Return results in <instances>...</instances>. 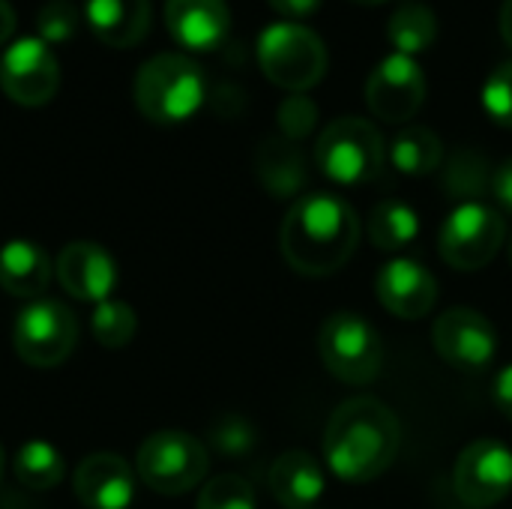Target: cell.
<instances>
[{
	"label": "cell",
	"mask_w": 512,
	"mask_h": 509,
	"mask_svg": "<svg viewBox=\"0 0 512 509\" xmlns=\"http://www.w3.org/2000/svg\"><path fill=\"white\" fill-rule=\"evenodd\" d=\"M507 255H510V264H512V234H510V240H507Z\"/></svg>",
	"instance_id": "40"
},
{
	"label": "cell",
	"mask_w": 512,
	"mask_h": 509,
	"mask_svg": "<svg viewBox=\"0 0 512 509\" xmlns=\"http://www.w3.org/2000/svg\"><path fill=\"white\" fill-rule=\"evenodd\" d=\"M351 3H360V6H381V3H387V0H351Z\"/></svg>",
	"instance_id": "38"
},
{
	"label": "cell",
	"mask_w": 512,
	"mask_h": 509,
	"mask_svg": "<svg viewBox=\"0 0 512 509\" xmlns=\"http://www.w3.org/2000/svg\"><path fill=\"white\" fill-rule=\"evenodd\" d=\"M195 509H255V489L240 474H219L204 483Z\"/></svg>",
	"instance_id": "28"
},
{
	"label": "cell",
	"mask_w": 512,
	"mask_h": 509,
	"mask_svg": "<svg viewBox=\"0 0 512 509\" xmlns=\"http://www.w3.org/2000/svg\"><path fill=\"white\" fill-rule=\"evenodd\" d=\"M255 444H258L255 426L237 414H225L210 426V447L225 459H243L255 450Z\"/></svg>",
	"instance_id": "29"
},
{
	"label": "cell",
	"mask_w": 512,
	"mask_h": 509,
	"mask_svg": "<svg viewBox=\"0 0 512 509\" xmlns=\"http://www.w3.org/2000/svg\"><path fill=\"white\" fill-rule=\"evenodd\" d=\"M504 243H507L504 213L483 201L459 204L444 219L438 234V252L453 270H483L486 264L495 261Z\"/></svg>",
	"instance_id": "8"
},
{
	"label": "cell",
	"mask_w": 512,
	"mask_h": 509,
	"mask_svg": "<svg viewBox=\"0 0 512 509\" xmlns=\"http://www.w3.org/2000/svg\"><path fill=\"white\" fill-rule=\"evenodd\" d=\"M426 102V75L408 54H387L366 78V105L384 123H408Z\"/></svg>",
	"instance_id": "13"
},
{
	"label": "cell",
	"mask_w": 512,
	"mask_h": 509,
	"mask_svg": "<svg viewBox=\"0 0 512 509\" xmlns=\"http://www.w3.org/2000/svg\"><path fill=\"white\" fill-rule=\"evenodd\" d=\"M279 15H285V18H291V21H300V18H309V15H315L318 12V6L324 3V0H267Z\"/></svg>",
	"instance_id": "34"
},
{
	"label": "cell",
	"mask_w": 512,
	"mask_h": 509,
	"mask_svg": "<svg viewBox=\"0 0 512 509\" xmlns=\"http://www.w3.org/2000/svg\"><path fill=\"white\" fill-rule=\"evenodd\" d=\"M72 489L87 509H126L135 498V471L117 453H93L78 462Z\"/></svg>",
	"instance_id": "16"
},
{
	"label": "cell",
	"mask_w": 512,
	"mask_h": 509,
	"mask_svg": "<svg viewBox=\"0 0 512 509\" xmlns=\"http://www.w3.org/2000/svg\"><path fill=\"white\" fill-rule=\"evenodd\" d=\"M135 471L150 492L177 498L204 483L210 471V453L195 435L165 429L144 438L138 447Z\"/></svg>",
	"instance_id": "5"
},
{
	"label": "cell",
	"mask_w": 512,
	"mask_h": 509,
	"mask_svg": "<svg viewBox=\"0 0 512 509\" xmlns=\"http://www.w3.org/2000/svg\"><path fill=\"white\" fill-rule=\"evenodd\" d=\"M375 294L381 306L402 318V321H417L429 315L438 303V282L435 276L414 258H393L390 264L381 267Z\"/></svg>",
	"instance_id": "15"
},
{
	"label": "cell",
	"mask_w": 512,
	"mask_h": 509,
	"mask_svg": "<svg viewBox=\"0 0 512 509\" xmlns=\"http://www.w3.org/2000/svg\"><path fill=\"white\" fill-rule=\"evenodd\" d=\"M57 282L60 288L81 300V303H105L111 300V291L117 285V264L114 258L90 240H75L60 249L57 255Z\"/></svg>",
	"instance_id": "14"
},
{
	"label": "cell",
	"mask_w": 512,
	"mask_h": 509,
	"mask_svg": "<svg viewBox=\"0 0 512 509\" xmlns=\"http://www.w3.org/2000/svg\"><path fill=\"white\" fill-rule=\"evenodd\" d=\"M3 468H6V456H3V447H0V480H3Z\"/></svg>",
	"instance_id": "39"
},
{
	"label": "cell",
	"mask_w": 512,
	"mask_h": 509,
	"mask_svg": "<svg viewBox=\"0 0 512 509\" xmlns=\"http://www.w3.org/2000/svg\"><path fill=\"white\" fill-rule=\"evenodd\" d=\"M36 30L45 45H60L75 39L78 33V12L69 0H48L36 15Z\"/></svg>",
	"instance_id": "31"
},
{
	"label": "cell",
	"mask_w": 512,
	"mask_h": 509,
	"mask_svg": "<svg viewBox=\"0 0 512 509\" xmlns=\"http://www.w3.org/2000/svg\"><path fill=\"white\" fill-rule=\"evenodd\" d=\"M12 30H15V9L6 0H0V45L9 42Z\"/></svg>",
	"instance_id": "36"
},
{
	"label": "cell",
	"mask_w": 512,
	"mask_h": 509,
	"mask_svg": "<svg viewBox=\"0 0 512 509\" xmlns=\"http://www.w3.org/2000/svg\"><path fill=\"white\" fill-rule=\"evenodd\" d=\"M258 63L276 87L306 93L327 75V45L312 27L279 21L258 36Z\"/></svg>",
	"instance_id": "4"
},
{
	"label": "cell",
	"mask_w": 512,
	"mask_h": 509,
	"mask_svg": "<svg viewBox=\"0 0 512 509\" xmlns=\"http://www.w3.org/2000/svg\"><path fill=\"white\" fill-rule=\"evenodd\" d=\"M279 132L282 138L300 144L303 138H309L318 126V105L306 96V93H291L282 105H279Z\"/></svg>",
	"instance_id": "30"
},
{
	"label": "cell",
	"mask_w": 512,
	"mask_h": 509,
	"mask_svg": "<svg viewBox=\"0 0 512 509\" xmlns=\"http://www.w3.org/2000/svg\"><path fill=\"white\" fill-rule=\"evenodd\" d=\"M417 234H420V216L411 204L399 198L381 201L369 216V240L381 252L405 249L408 243H414Z\"/></svg>",
	"instance_id": "24"
},
{
	"label": "cell",
	"mask_w": 512,
	"mask_h": 509,
	"mask_svg": "<svg viewBox=\"0 0 512 509\" xmlns=\"http://www.w3.org/2000/svg\"><path fill=\"white\" fill-rule=\"evenodd\" d=\"M495 408L512 423V366L501 369V375L495 378V390H492Z\"/></svg>",
	"instance_id": "35"
},
{
	"label": "cell",
	"mask_w": 512,
	"mask_h": 509,
	"mask_svg": "<svg viewBox=\"0 0 512 509\" xmlns=\"http://www.w3.org/2000/svg\"><path fill=\"white\" fill-rule=\"evenodd\" d=\"M492 165L489 159L474 150V147H462L453 153V159L447 162L444 171V189L450 192V198L465 201H477L480 195H486L492 189Z\"/></svg>",
	"instance_id": "26"
},
{
	"label": "cell",
	"mask_w": 512,
	"mask_h": 509,
	"mask_svg": "<svg viewBox=\"0 0 512 509\" xmlns=\"http://www.w3.org/2000/svg\"><path fill=\"white\" fill-rule=\"evenodd\" d=\"M456 498L471 509H489L512 492V450L504 441L480 438L465 447L453 468Z\"/></svg>",
	"instance_id": "10"
},
{
	"label": "cell",
	"mask_w": 512,
	"mask_h": 509,
	"mask_svg": "<svg viewBox=\"0 0 512 509\" xmlns=\"http://www.w3.org/2000/svg\"><path fill=\"white\" fill-rule=\"evenodd\" d=\"M15 480L30 492H51L66 477V462L48 441H27L12 459Z\"/></svg>",
	"instance_id": "23"
},
{
	"label": "cell",
	"mask_w": 512,
	"mask_h": 509,
	"mask_svg": "<svg viewBox=\"0 0 512 509\" xmlns=\"http://www.w3.org/2000/svg\"><path fill=\"white\" fill-rule=\"evenodd\" d=\"M84 15L102 45L135 48L150 33V0H87Z\"/></svg>",
	"instance_id": "18"
},
{
	"label": "cell",
	"mask_w": 512,
	"mask_h": 509,
	"mask_svg": "<svg viewBox=\"0 0 512 509\" xmlns=\"http://www.w3.org/2000/svg\"><path fill=\"white\" fill-rule=\"evenodd\" d=\"M483 108L498 123L512 129V60H504L492 69L483 84Z\"/></svg>",
	"instance_id": "32"
},
{
	"label": "cell",
	"mask_w": 512,
	"mask_h": 509,
	"mask_svg": "<svg viewBox=\"0 0 512 509\" xmlns=\"http://www.w3.org/2000/svg\"><path fill=\"white\" fill-rule=\"evenodd\" d=\"M315 162L324 177L342 186H360L378 177L384 165V138L363 117H339L327 123L315 144Z\"/></svg>",
	"instance_id": "6"
},
{
	"label": "cell",
	"mask_w": 512,
	"mask_h": 509,
	"mask_svg": "<svg viewBox=\"0 0 512 509\" xmlns=\"http://www.w3.org/2000/svg\"><path fill=\"white\" fill-rule=\"evenodd\" d=\"M501 36L512 48V0H504V6H501Z\"/></svg>",
	"instance_id": "37"
},
{
	"label": "cell",
	"mask_w": 512,
	"mask_h": 509,
	"mask_svg": "<svg viewBox=\"0 0 512 509\" xmlns=\"http://www.w3.org/2000/svg\"><path fill=\"white\" fill-rule=\"evenodd\" d=\"M132 96L141 117L159 126H174L189 120L204 105L207 81L192 57L156 54L135 72Z\"/></svg>",
	"instance_id": "3"
},
{
	"label": "cell",
	"mask_w": 512,
	"mask_h": 509,
	"mask_svg": "<svg viewBox=\"0 0 512 509\" xmlns=\"http://www.w3.org/2000/svg\"><path fill=\"white\" fill-rule=\"evenodd\" d=\"M492 195H495V201L507 213H512V159H504L495 168V174H492Z\"/></svg>",
	"instance_id": "33"
},
{
	"label": "cell",
	"mask_w": 512,
	"mask_h": 509,
	"mask_svg": "<svg viewBox=\"0 0 512 509\" xmlns=\"http://www.w3.org/2000/svg\"><path fill=\"white\" fill-rule=\"evenodd\" d=\"M390 162L405 177H426L441 168L444 144L429 126H405L390 144Z\"/></svg>",
	"instance_id": "22"
},
{
	"label": "cell",
	"mask_w": 512,
	"mask_h": 509,
	"mask_svg": "<svg viewBox=\"0 0 512 509\" xmlns=\"http://www.w3.org/2000/svg\"><path fill=\"white\" fill-rule=\"evenodd\" d=\"M165 27L189 51H213L231 30L225 0H165Z\"/></svg>",
	"instance_id": "17"
},
{
	"label": "cell",
	"mask_w": 512,
	"mask_h": 509,
	"mask_svg": "<svg viewBox=\"0 0 512 509\" xmlns=\"http://www.w3.org/2000/svg\"><path fill=\"white\" fill-rule=\"evenodd\" d=\"M255 174L273 198H294L309 183V162L300 144L270 135L255 150Z\"/></svg>",
	"instance_id": "19"
},
{
	"label": "cell",
	"mask_w": 512,
	"mask_h": 509,
	"mask_svg": "<svg viewBox=\"0 0 512 509\" xmlns=\"http://www.w3.org/2000/svg\"><path fill=\"white\" fill-rule=\"evenodd\" d=\"M90 330H93V339L102 348L117 351V348H126L135 339V333H138V315L123 300H105V303L96 306V312L90 318Z\"/></svg>",
	"instance_id": "27"
},
{
	"label": "cell",
	"mask_w": 512,
	"mask_h": 509,
	"mask_svg": "<svg viewBox=\"0 0 512 509\" xmlns=\"http://www.w3.org/2000/svg\"><path fill=\"white\" fill-rule=\"evenodd\" d=\"M438 36V18L426 3H405L393 12L387 21V39L396 48V54H420L426 51Z\"/></svg>",
	"instance_id": "25"
},
{
	"label": "cell",
	"mask_w": 512,
	"mask_h": 509,
	"mask_svg": "<svg viewBox=\"0 0 512 509\" xmlns=\"http://www.w3.org/2000/svg\"><path fill=\"white\" fill-rule=\"evenodd\" d=\"M279 246L288 267L300 276H333L360 246V219L345 198L312 192L297 198L285 213Z\"/></svg>",
	"instance_id": "1"
},
{
	"label": "cell",
	"mask_w": 512,
	"mask_h": 509,
	"mask_svg": "<svg viewBox=\"0 0 512 509\" xmlns=\"http://www.w3.org/2000/svg\"><path fill=\"white\" fill-rule=\"evenodd\" d=\"M51 282V258L33 240H9L0 246V288L12 297H39Z\"/></svg>",
	"instance_id": "21"
},
{
	"label": "cell",
	"mask_w": 512,
	"mask_h": 509,
	"mask_svg": "<svg viewBox=\"0 0 512 509\" xmlns=\"http://www.w3.org/2000/svg\"><path fill=\"white\" fill-rule=\"evenodd\" d=\"M270 492L285 509H309L324 495L321 462L306 450L282 453L270 468Z\"/></svg>",
	"instance_id": "20"
},
{
	"label": "cell",
	"mask_w": 512,
	"mask_h": 509,
	"mask_svg": "<svg viewBox=\"0 0 512 509\" xmlns=\"http://www.w3.org/2000/svg\"><path fill=\"white\" fill-rule=\"evenodd\" d=\"M318 354L333 378L354 387L372 384L384 366V342L357 312H336L324 321L318 333Z\"/></svg>",
	"instance_id": "7"
},
{
	"label": "cell",
	"mask_w": 512,
	"mask_h": 509,
	"mask_svg": "<svg viewBox=\"0 0 512 509\" xmlns=\"http://www.w3.org/2000/svg\"><path fill=\"white\" fill-rule=\"evenodd\" d=\"M15 354L33 369L60 366L78 345V321L72 309L57 300H36L24 306L12 324Z\"/></svg>",
	"instance_id": "9"
},
{
	"label": "cell",
	"mask_w": 512,
	"mask_h": 509,
	"mask_svg": "<svg viewBox=\"0 0 512 509\" xmlns=\"http://www.w3.org/2000/svg\"><path fill=\"white\" fill-rule=\"evenodd\" d=\"M0 87L3 93L24 108H39L54 99L60 87V66L39 36L15 39L0 57Z\"/></svg>",
	"instance_id": "11"
},
{
	"label": "cell",
	"mask_w": 512,
	"mask_h": 509,
	"mask_svg": "<svg viewBox=\"0 0 512 509\" xmlns=\"http://www.w3.org/2000/svg\"><path fill=\"white\" fill-rule=\"evenodd\" d=\"M432 345L444 363L459 372H480L492 363L498 351V333L492 321L468 306H453L441 312L432 324Z\"/></svg>",
	"instance_id": "12"
},
{
	"label": "cell",
	"mask_w": 512,
	"mask_h": 509,
	"mask_svg": "<svg viewBox=\"0 0 512 509\" xmlns=\"http://www.w3.org/2000/svg\"><path fill=\"white\" fill-rule=\"evenodd\" d=\"M399 417L375 396H354L342 402L324 435L327 468L345 483L378 480L399 456Z\"/></svg>",
	"instance_id": "2"
}]
</instances>
